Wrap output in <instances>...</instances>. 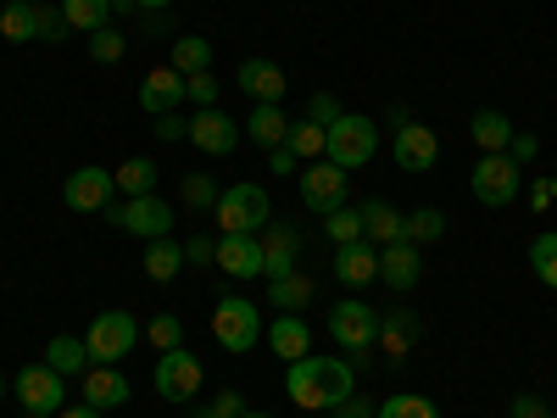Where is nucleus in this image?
<instances>
[{"instance_id": "obj_15", "label": "nucleus", "mask_w": 557, "mask_h": 418, "mask_svg": "<svg viewBox=\"0 0 557 418\" xmlns=\"http://www.w3.org/2000/svg\"><path fill=\"white\" fill-rule=\"evenodd\" d=\"M190 96V78H184L178 67H151L146 73V84H139V107H146L151 118H162V112H178V101Z\"/></svg>"}, {"instance_id": "obj_37", "label": "nucleus", "mask_w": 557, "mask_h": 418, "mask_svg": "<svg viewBox=\"0 0 557 418\" xmlns=\"http://www.w3.org/2000/svg\"><path fill=\"white\" fill-rule=\"evenodd\" d=\"M146 341H151L157 352H178V346H184V323H178V312H157V318L146 323Z\"/></svg>"}, {"instance_id": "obj_26", "label": "nucleus", "mask_w": 557, "mask_h": 418, "mask_svg": "<svg viewBox=\"0 0 557 418\" xmlns=\"http://www.w3.org/2000/svg\"><path fill=\"white\" fill-rule=\"evenodd\" d=\"M412 341H418V318H412L407 307H391V312L380 318V346H385L391 357H407Z\"/></svg>"}, {"instance_id": "obj_21", "label": "nucleus", "mask_w": 557, "mask_h": 418, "mask_svg": "<svg viewBox=\"0 0 557 418\" xmlns=\"http://www.w3.org/2000/svg\"><path fill=\"white\" fill-rule=\"evenodd\" d=\"M268 346H273V357H285V362H301V357H307V346H312V330H307V318H301V312H278V318L268 323Z\"/></svg>"}, {"instance_id": "obj_32", "label": "nucleus", "mask_w": 557, "mask_h": 418, "mask_svg": "<svg viewBox=\"0 0 557 418\" xmlns=\"http://www.w3.org/2000/svg\"><path fill=\"white\" fill-rule=\"evenodd\" d=\"M62 17H67V28H78V34H96V28H107V17H112V0H62Z\"/></svg>"}, {"instance_id": "obj_54", "label": "nucleus", "mask_w": 557, "mask_h": 418, "mask_svg": "<svg viewBox=\"0 0 557 418\" xmlns=\"http://www.w3.org/2000/svg\"><path fill=\"white\" fill-rule=\"evenodd\" d=\"M173 0H134V12H168Z\"/></svg>"}, {"instance_id": "obj_3", "label": "nucleus", "mask_w": 557, "mask_h": 418, "mask_svg": "<svg viewBox=\"0 0 557 418\" xmlns=\"http://www.w3.org/2000/svg\"><path fill=\"white\" fill-rule=\"evenodd\" d=\"M469 190H474V201L480 207H513L519 196H524V168L507 157V151H496V157H480V168L469 173Z\"/></svg>"}, {"instance_id": "obj_59", "label": "nucleus", "mask_w": 557, "mask_h": 418, "mask_svg": "<svg viewBox=\"0 0 557 418\" xmlns=\"http://www.w3.org/2000/svg\"><path fill=\"white\" fill-rule=\"evenodd\" d=\"M23 7H39V0H23Z\"/></svg>"}, {"instance_id": "obj_12", "label": "nucleus", "mask_w": 557, "mask_h": 418, "mask_svg": "<svg viewBox=\"0 0 557 418\" xmlns=\"http://www.w3.org/2000/svg\"><path fill=\"white\" fill-rule=\"evenodd\" d=\"M240 134H246V128L228 118V112H218V107H201V112L190 118V146L207 151V157H228V151L240 146Z\"/></svg>"}, {"instance_id": "obj_17", "label": "nucleus", "mask_w": 557, "mask_h": 418, "mask_svg": "<svg viewBox=\"0 0 557 418\" xmlns=\"http://www.w3.org/2000/svg\"><path fill=\"white\" fill-rule=\"evenodd\" d=\"M335 279H341L346 291L374 285V279H380V246H368V241H346V246H335Z\"/></svg>"}, {"instance_id": "obj_41", "label": "nucleus", "mask_w": 557, "mask_h": 418, "mask_svg": "<svg viewBox=\"0 0 557 418\" xmlns=\"http://www.w3.org/2000/svg\"><path fill=\"white\" fill-rule=\"evenodd\" d=\"M89 57H96V62H123L128 57V39L117 28H96V34H89Z\"/></svg>"}, {"instance_id": "obj_14", "label": "nucleus", "mask_w": 557, "mask_h": 418, "mask_svg": "<svg viewBox=\"0 0 557 418\" xmlns=\"http://www.w3.org/2000/svg\"><path fill=\"white\" fill-rule=\"evenodd\" d=\"M391 151H396V168H407V173H430V168L441 162V139H435L430 123H401Z\"/></svg>"}, {"instance_id": "obj_56", "label": "nucleus", "mask_w": 557, "mask_h": 418, "mask_svg": "<svg viewBox=\"0 0 557 418\" xmlns=\"http://www.w3.org/2000/svg\"><path fill=\"white\" fill-rule=\"evenodd\" d=\"M546 184H552V201H557V179H546Z\"/></svg>"}, {"instance_id": "obj_46", "label": "nucleus", "mask_w": 557, "mask_h": 418, "mask_svg": "<svg viewBox=\"0 0 557 418\" xmlns=\"http://www.w3.org/2000/svg\"><path fill=\"white\" fill-rule=\"evenodd\" d=\"M190 101H196V107H218V78H212V73H196V78H190Z\"/></svg>"}, {"instance_id": "obj_44", "label": "nucleus", "mask_w": 557, "mask_h": 418, "mask_svg": "<svg viewBox=\"0 0 557 418\" xmlns=\"http://www.w3.org/2000/svg\"><path fill=\"white\" fill-rule=\"evenodd\" d=\"M307 118H312V123H323V128H330V123H341V101L330 96V89H318V96L307 101Z\"/></svg>"}, {"instance_id": "obj_8", "label": "nucleus", "mask_w": 557, "mask_h": 418, "mask_svg": "<svg viewBox=\"0 0 557 418\" xmlns=\"http://www.w3.org/2000/svg\"><path fill=\"white\" fill-rule=\"evenodd\" d=\"M89 362H123L134 346H139V323L134 312H96V323H89Z\"/></svg>"}, {"instance_id": "obj_22", "label": "nucleus", "mask_w": 557, "mask_h": 418, "mask_svg": "<svg viewBox=\"0 0 557 418\" xmlns=\"http://www.w3.org/2000/svg\"><path fill=\"white\" fill-rule=\"evenodd\" d=\"M296 251H301V235H296L290 223L268 229V235H262V273H268V279H285V273H296Z\"/></svg>"}, {"instance_id": "obj_28", "label": "nucleus", "mask_w": 557, "mask_h": 418, "mask_svg": "<svg viewBox=\"0 0 557 418\" xmlns=\"http://www.w3.org/2000/svg\"><path fill=\"white\" fill-rule=\"evenodd\" d=\"M268 302L278 312H301L312 302V279L307 273H285V279H268Z\"/></svg>"}, {"instance_id": "obj_40", "label": "nucleus", "mask_w": 557, "mask_h": 418, "mask_svg": "<svg viewBox=\"0 0 557 418\" xmlns=\"http://www.w3.org/2000/svg\"><path fill=\"white\" fill-rule=\"evenodd\" d=\"M374 418H441V407L424 402V396H391Z\"/></svg>"}, {"instance_id": "obj_47", "label": "nucleus", "mask_w": 557, "mask_h": 418, "mask_svg": "<svg viewBox=\"0 0 557 418\" xmlns=\"http://www.w3.org/2000/svg\"><path fill=\"white\" fill-rule=\"evenodd\" d=\"M507 157H513L519 168H524V162H535V157H541V139H535V134H513V146H507Z\"/></svg>"}, {"instance_id": "obj_48", "label": "nucleus", "mask_w": 557, "mask_h": 418, "mask_svg": "<svg viewBox=\"0 0 557 418\" xmlns=\"http://www.w3.org/2000/svg\"><path fill=\"white\" fill-rule=\"evenodd\" d=\"M507 418H552V407L541 396H513V407H507Z\"/></svg>"}, {"instance_id": "obj_31", "label": "nucleus", "mask_w": 557, "mask_h": 418, "mask_svg": "<svg viewBox=\"0 0 557 418\" xmlns=\"http://www.w3.org/2000/svg\"><path fill=\"white\" fill-rule=\"evenodd\" d=\"M441 235H446V212L441 207H418L401 223V241H412V246H435Z\"/></svg>"}, {"instance_id": "obj_38", "label": "nucleus", "mask_w": 557, "mask_h": 418, "mask_svg": "<svg viewBox=\"0 0 557 418\" xmlns=\"http://www.w3.org/2000/svg\"><path fill=\"white\" fill-rule=\"evenodd\" d=\"M0 34H7L12 45H28V39H34V7H23V0H12V7L0 12Z\"/></svg>"}, {"instance_id": "obj_33", "label": "nucleus", "mask_w": 557, "mask_h": 418, "mask_svg": "<svg viewBox=\"0 0 557 418\" xmlns=\"http://www.w3.org/2000/svg\"><path fill=\"white\" fill-rule=\"evenodd\" d=\"M285 146L301 157V162H318L323 157V146H330V128H323V123H290V139H285Z\"/></svg>"}, {"instance_id": "obj_43", "label": "nucleus", "mask_w": 557, "mask_h": 418, "mask_svg": "<svg viewBox=\"0 0 557 418\" xmlns=\"http://www.w3.org/2000/svg\"><path fill=\"white\" fill-rule=\"evenodd\" d=\"M246 413V396L240 391H223V396H212L207 407H196L190 418H240Z\"/></svg>"}, {"instance_id": "obj_58", "label": "nucleus", "mask_w": 557, "mask_h": 418, "mask_svg": "<svg viewBox=\"0 0 557 418\" xmlns=\"http://www.w3.org/2000/svg\"><path fill=\"white\" fill-rule=\"evenodd\" d=\"M0 396H7V380H0Z\"/></svg>"}, {"instance_id": "obj_60", "label": "nucleus", "mask_w": 557, "mask_h": 418, "mask_svg": "<svg viewBox=\"0 0 557 418\" xmlns=\"http://www.w3.org/2000/svg\"><path fill=\"white\" fill-rule=\"evenodd\" d=\"M552 418H557V413H552Z\"/></svg>"}, {"instance_id": "obj_45", "label": "nucleus", "mask_w": 557, "mask_h": 418, "mask_svg": "<svg viewBox=\"0 0 557 418\" xmlns=\"http://www.w3.org/2000/svg\"><path fill=\"white\" fill-rule=\"evenodd\" d=\"M184 262H190V268L218 262V241H212V235H190V246H184Z\"/></svg>"}, {"instance_id": "obj_7", "label": "nucleus", "mask_w": 557, "mask_h": 418, "mask_svg": "<svg viewBox=\"0 0 557 418\" xmlns=\"http://www.w3.org/2000/svg\"><path fill=\"white\" fill-rule=\"evenodd\" d=\"M330 335H335V346L351 352V362H362L368 346H380V312L368 302H335L330 307Z\"/></svg>"}, {"instance_id": "obj_1", "label": "nucleus", "mask_w": 557, "mask_h": 418, "mask_svg": "<svg viewBox=\"0 0 557 418\" xmlns=\"http://www.w3.org/2000/svg\"><path fill=\"white\" fill-rule=\"evenodd\" d=\"M285 391H290V402L307 407V413H335V407L357 391V374H351L346 357H312V352H307L301 362H290Z\"/></svg>"}, {"instance_id": "obj_51", "label": "nucleus", "mask_w": 557, "mask_h": 418, "mask_svg": "<svg viewBox=\"0 0 557 418\" xmlns=\"http://www.w3.org/2000/svg\"><path fill=\"white\" fill-rule=\"evenodd\" d=\"M530 207H535V212H546V207H552V184H546V179H535V184H530Z\"/></svg>"}, {"instance_id": "obj_35", "label": "nucleus", "mask_w": 557, "mask_h": 418, "mask_svg": "<svg viewBox=\"0 0 557 418\" xmlns=\"http://www.w3.org/2000/svg\"><path fill=\"white\" fill-rule=\"evenodd\" d=\"M323 235H330L335 246H346V241H362V207H335L330 218H323Z\"/></svg>"}, {"instance_id": "obj_9", "label": "nucleus", "mask_w": 557, "mask_h": 418, "mask_svg": "<svg viewBox=\"0 0 557 418\" xmlns=\"http://www.w3.org/2000/svg\"><path fill=\"white\" fill-rule=\"evenodd\" d=\"M346 168H335L330 157H318V162H307L301 168V207L307 212H318V218H330L335 207H346Z\"/></svg>"}, {"instance_id": "obj_5", "label": "nucleus", "mask_w": 557, "mask_h": 418, "mask_svg": "<svg viewBox=\"0 0 557 418\" xmlns=\"http://www.w3.org/2000/svg\"><path fill=\"white\" fill-rule=\"evenodd\" d=\"M101 218H107L112 229H128V235H139V241H162L168 229H173V207H168L157 190H151V196H128L123 207L107 201Z\"/></svg>"}, {"instance_id": "obj_4", "label": "nucleus", "mask_w": 557, "mask_h": 418, "mask_svg": "<svg viewBox=\"0 0 557 418\" xmlns=\"http://www.w3.org/2000/svg\"><path fill=\"white\" fill-rule=\"evenodd\" d=\"M212 335H218V346L223 352H251L257 341H262V312H257V302H246V296H235L228 291L218 307H212Z\"/></svg>"}, {"instance_id": "obj_6", "label": "nucleus", "mask_w": 557, "mask_h": 418, "mask_svg": "<svg viewBox=\"0 0 557 418\" xmlns=\"http://www.w3.org/2000/svg\"><path fill=\"white\" fill-rule=\"evenodd\" d=\"M374 151H380V128L368 123V118H351V112H341V123H330V146H323V157H330L335 168H368L374 162Z\"/></svg>"}, {"instance_id": "obj_20", "label": "nucleus", "mask_w": 557, "mask_h": 418, "mask_svg": "<svg viewBox=\"0 0 557 418\" xmlns=\"http://www.w3.org/2000/svg\"><path fill=\"white\" fill-rule=\"evenodd\" d=\"M235 84L246 89V96L251 101H278V96H285V67H278V62H268V57H251V62H240V73H235Z\"/></svg>"}, {"instance_id": "obj_19", "label": "nucleus", "mask_w": 557, "mask_h": 418, "mask_svg": "<svg viewBox=\"0 0 557 418\" xmlns=\"http://www.w3.org/2000/svg\"><path fill=\"white\" fill-rule=\"evenodd\" d=\"M418 273H424V257H418L412 241H391V246H380V279H385L391 291H412V285H418Z\"/></svg>"}, {"instance_id": "obj_23", "label": "nucleus", "mask_w": 557, "mask_h": 418, "mask_svg": "<svg viewBox=\"0 0 557 418\" xmlns=\"http://www.w3.org/2000/svg\"><path fill=\"white\" fill-rule=\"evenodd\" d=\"M240 128L257 139V146H268V151H273V146H285V139H290V118L278 112V101H257V107H251V118H246Z\"/></svg>"}, {"instance_id": "obj_36", "label": "nucleus", "mask_w": 557, "mask_h": 418, "mask_svg": "<svg viewBox=\"0 0 557 418\" xmlns=\"http://www.w3.org/2000/svg\"><path fill=\"white\" fill-rule=\"evenodd\" d=\"M530 273L541 279L546 291H557V235H541V241L530 246Z\"/></svg>"}, {"instance_id": "obj_27", "label": "nucleus", "mask_w": 557, "mask_h": 418, "mask_svg": "<svg viewBox=\"0 0 557 418\" xmlns=\"http://www.w3.org/2000/svg\"><path fill=\"white\" fill-rule=\"evenodd\" d=\"M168 67H178L184 78L207 73V67H212V45H207L201 34H178V39H173V62H168Z\"/></svg>"}, {"instance_id": "obj_39", "label": "nucleus", "mask_w": 557, "mask_h": 418, "mask_svg": "<svg viewBox=\"0 0 557 418\" xmlns=\"http://www.w3.org/2000/svg\"><path fill=\"white\" fill-rule=\"evenodd\" d=\"M34 39H51V45H62V39H67V17H62V7L39 0V7H34Z\"/></svg>"}, {"instance_id": "obj_16", "label": "nucleus", "mask_w": 557, "mask_h": 418, "mask_svg": "<svg viewBox=\"0 0 557 418\" xmlns=\"http://www.w3.org/2000/svg\"><path fill=\"white\" fill-rule=\"evenodd\" d=\"M128 374H117V362H89L84 368V402L96 407V413H112V407H123L128 402Z\"/></svg>"}, {"instance_id": "obj_13", "label": "nucleus", "mask_w": 557, "mask_h": 418, "mask_svg": "<svg viewBox=\"0 0 557 418\" xmlns=\"http://www.w3.org/2000/svg\"><path fill=\"white\" fill-rule=\"evenodd\" d=\"M112 196H117V179H112L107 168H73L67 184H62V201H67L73 212H101Z\"/></svg>"}, {"instance_id": "obj_50", "label": "nucleus", "mask_w": 557, "mask_h": 418, "mask_svg": "<svg viewBox=\"0 0 557 418\" xmlns=\"http://www.w3.org/2000/svg\"><path fill=\"white\" fill-rule=\"evenodd\" d=\"M296 162H301V157H296L290 146H273V151H268V168H273V173H296Z\"/></svg>"}, {"instance_id": "obj_42", "label": "nucleus", "mask_w": 557, "mask_h": 418, "mask_svg": "<svg viewBox=\"0 0 557 418\" xmlns=\"http://www.w3.org/2000/svg\"><path fill=\"white\" fill-rule=\"evenodd\" d=\"M218 196H223V190H218V184H212L207 173H190V179H184V201H190L196 212H212V207H218Z\"/></svg>"}, {"instance_id": "obj_55", "label": "nucleus", "mask_w": 557, "mask_h": 418, "mask_svg": "<svg viewBox=\"0 0 557 418\" xmlns=\"http://www.w3.org/2000/svg\"><path fill=\"white\" fill-rule=\"evenodd\" d=\"M240 418H268V413H251V407H246V413H240Z\"/></svg>"}, {"instance_id": "obj_25", "label": "nucleus", "mask_w": 557, "mask_h": 418, "mask_svg": "<svg viewBox=\"0 0 557 418\" xmlns=\"http://www.w3.org/2000/svg\"><path fill=\"white\" fill-rule=\"evenodd\" d=\"M469 134H474V146H480L485 157H496V151H507V146H513V123H507L496 107L474 112V118H469Z\"/></svg>"}, {"instance_id": "obj_10", "label": "nucleus", "mask_w": 557, "mask_h": 418, "mask_svg": "<svg viewBox=\"0 0 557 418\" xmlns=\"http://www.w3.org/2000/svg\"><path fill=\"white\" fill-rule=\"evenodd\" d=\"M62 396H67V374H57L51 362H34V368H23L17 374V402H23V413H62Z\"/></svg>"}, {"instance_id": "obj_11", "label": "nucleus", "mask_w": 557, "mask_h": 418, "mask_svg": "<svg viewBox=\"0 0 557 418\" xmlns=\"http://www.w3.org/2000/svg\"><path fill=\"white\" fill-rule=\"evenodd\" d=\"M151 385H157L168 402H196V391H201V362L184 352V346H178V352H162Z\"/></svg>"}, {"instance_id": "obj_52", "label": "nucleus", "mask_w": 557, "mask_h": 418, "mask_svg": "<svg viewBox=\"0 0 557 418\" xmlns=\"http://www.w3.org/2000/svg\"><path fill=\"white\" fill-rule=\"evenodd\" d=\"M335 418H374V413H368V402H357V396H346V402L335 407Z\"/></svg>"}, {"instance_id": "obj_2", "label": "nucleus", "mask_w": 557, "mask_h": 418, "mask_svg": "<svg viewBox=\"0 0 557 418\" xmlns=\"http://www.w3.org/2000/svg\"><path fill=\"white\" fill-rule=\"evenodd\" d=\"M268 212H273V201H268L262 184H228V190L218 196V207H212L223 235H262Z\"/></svg>"}, {"instance_id": "obj_18", "label": "nucleus", "mask_w": 557, "mask_h": 418, "mask_svg": "<svg viewBox=\"0 0 557 418\" xmlns=\"http://www.w3.org/2000/svg\"><path fill=\"white\" fill-rule=\"evenodd\" d=\"M218 268L228 279H262V241L257 235H218Z\"/></svg>"}, {"instance_id": "obj_24", "label": "nucleus", "mask_w": 557, "mask_h": 418, "mask_svg": "<svg viewBox=\"0 0 557 418\" xmlns=\"http://www.w3.org/2000/svg\"><path fill=\"white\" fill-rule=\"evenodd\" d=\"M401 223H407V212H396L391 201H362V241H368V246L401 241Z\"/></svg>"}, {"instance_id": "obj_34", "label": "nucleus", "mask_w": 557, "mask_h": 418, "mask_svg": "<svg viewBox=\"0 0 557 418\" xmlns=\"http://www.w3.org/2000/svg\"><path fill=\"white\" fill-rule=\"evenodd\" d=\"M112 179H117V190H123V196H151V190H157V168H151L146 157H128Z\"/></svg>"}, {"instance_id": "obj_49", "label": "nucleus", "mask_w": 557, "mask_h": 418, "mask_svg": "<svg viewBox=\"0 0 557 418\" xmlns=\"http://www.w3.org/2000/svg\"><path fill=\"white\" fill-rule=\"evenodd\" d=\"M157 139H190V123H184L178 112H162L157 118Z\"/></svg>"}, {"instance_id": "obj_29", "label": "nucleus", "mask_w": 557, "mask_h": 418, "mask_svg": "<svg viewBox=\"0 0 557 418\" xmlns=\"http://www.w3.org/2000/svg\"><path fill=\"white\" fill-rule=\"evenodd\" d=\"M45 362H51L57 374H84V368H89V346H84V335H57L51 346H45Z\"/></svg>"}, {"instance_id": "obj_53", "label": "nucleus", "mask_w": 557, "mask_h": 418, "mask_svg": "<svg viewBox=\"0 0 557 418\" xmlns=\"http://www.w3.org/2000/svg\"><path fill=\"white\" fill-rule=\"evenodd\" d=\"M57 418H101V413H96V407H89V402H78V407H62Z\"/></svg>"}, {"instance_id": "obj_57", "label": "nucleus", "mask_w": 557, "mask_h": 418, "mask_svg": "<svg viewBox=\"0 0 557 418\" xmlns=\"http://www.w3.org/2000/svg\"><path fill=\"white\" fill-rule=\"evenodd\" d=\"M23 418H51V413H23Z\"/></svg>"}, {"instance_id": "obj_30", "label": "nucleus", "mask_w": 557, "mask_h": 418, "mask_svg": "<svg viewBox=\"0 0 557 418\" xmlns=\"http://www.w3.org/2000/svg\"><path fill=\"white\" fill-rule=\"evenodd\" d=\"M184 273V246H173L168 235L146 246V279H157V285H168V279Z\"/></svg>"}]
</instances>
